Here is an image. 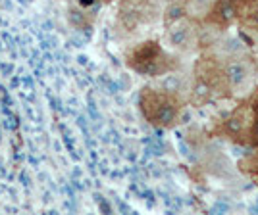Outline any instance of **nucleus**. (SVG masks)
Here are the masks:
<instances>
[{"mask_svg":"<svg viewBox=\"0 0 258 215\" xmlns=\"http://www.w3.org/2000/svg\"><path fill=\"white\" fill-rule=\"evenodd\" d=\"M158 79H160L158 86H160L162 90H166L168 94L177 96L185 104H189V92H191V85H193V75H187L185 71H179L175 67V69L164 73Z\"/></svg>","mask_w":258,"mask_h":215,"instance_id":"nucleus-7","label":"nucleus"},{"mask_svg":"<svg viewBox=\"0 0 258 215\" xmlns=\"http://www.w3.org/2000/svg\"><path fill=\"white\" fill-rule=\"evenodd\" d=\"M237 23L250 35H258V0H237Z\"/></svg>","mask_w":258,"mask_h":215,"instance_id":"nucleus-8","label":"nucleus"},{"mask_svg":"<svg viewBox=\"0 0 258 215\" xmlns=\"http://www.w3.org/2000/svg\"><path fill=\"white\" fill-rule=\"evenodd\" d=\"M145 119L158 129H173L181 119L185 102L168 94L160 86H145L139 98Z\"/></svg>","mask_w":258,"mask_h":215,"instance_id":"nucleus-1","label":"nucleus"},{"mask_svg":"<svg viewBox=\"0 0 258 215\" xmlns=\"http://www.w3.org/2000/svg\"><path fill=\"white\" fill-rule=\"evenodd\" d=\"M250 102H243L241 106H237L224 121V133L231 140H235L239 144H248V129H250Z\"/></svg>","mask_w":258,"mask_h":215,"instance_id":"nucleus-5","label":"nucleus"},{"mask_svg":"<svg viewBox=\"0 0 258 215\" xmlns=\"http://www.w3.org/2000/svg\"><path fill=\"white\" fill-rule=\"evenodd\" d=\"M237 22V0H214L203 23L214 31H226Z\"/></svg>","mask_w":258,"mask_h":215,"instance_id":"nucleus-6","label":"nucleus"},{"mask_svg":"<svg viewBox=\"0 0 258 215\" xmlns=\"http://www.w3.org/2000/svg\"><path fill=\"white\" fill-rule=\"evenodd\" d=\"M164 44L175 56H195L201 48V33L197 29V22L185 16L179 22L168 25L164 33Z\"/></svg>","mask_w":258,"mask_h":215,"instance_id":"nucleus-4","label":"nucleus"},{"mask_svg":"<svg viewBox=\"0 0 258 215\" xmlns=\"http://www.w3.org/2000/svg\"><path fill=\"white\" fill-rule=\"evenodd\" d=\"M183 6H185V14H187V18H191L193 22H203L206 16H208V12L212 8V4H214V0H181Z\"/></svg>","mask_w":258,"mask_h":215,"instance_id":"nucleus-9","label":"nucleus"},{"mask_svg":"<svg viewBox=\"0 0 258 215\" xmlns=\"http://www.w3.org/2000/svg\"><path fill=\"white\" fill-rule=\"evenodd\" d=\"M175 60L177 56L164 48L158 41H145L131 48V52L127 54V65L133 71L154 79L175 69Z\"/></svg>","mask_w":258,"mask_h":215,"instance_id":"nucleus-2","label":"nucleus"},{"mask_svg":"<svg viewBox=\"0 0 258 215\" xmlns=\"http://www.w3.org/2000/svg\"><path fill=\"white\" fill-rule=\"evenodd\" d=\"M187 14H185V6H183L181 0H173L168 4V8L164 10V27L172 25V23L183 20Z\"/></svg>","mask_w":258,"mask_h":215,"instance_id":"nucleus-10","label":"nucleus"},{"mask_svg":"<svg viewBox=\"0 0 258 215\" xmlns=\"http://www.w3.org/2000/svg\"><path fill=\"white\" fill-rule=\"evenodd\" d=\"M248 102H250V114H252L250 129H248V144L258 148V92L248 98Z\"/></svg>","mask_w":258,"mask_h":215,"instance_id":"nucleus-11","label":"nucleus"},{"mask_svg":"<svg viewBox=\"0 0 258 215\" xmlns=\"http://www.w3.org/2000/svg\"><path fill=\"white\" fill-rule=\"evenodd\" d=\"M218 58H220L222 77H224V83H226L229 96L250 92L254 77H256V62H254V58L247 50L239 54H229V56H218Z\"/></svg>","mask_w":258,"mask_h":215,"instance_id":"nucleus-3","label":"nucleus"}]
</instances>
